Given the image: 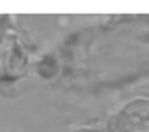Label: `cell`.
<instances>
[{"instance_id": "cell-1", "label": "cell", "mask_w": 149, "mask_h": 132, "mask_svg": "<svg viewBox=\"0 0 149 132\" xmlns=\"http://www.w3.org/2000/svg\"><path fill=\"white\" fill-rule=\"evenodd\" d=\"M108 132H149V100L136 99L111 118Z\"/></svg>"}]
</instances>
